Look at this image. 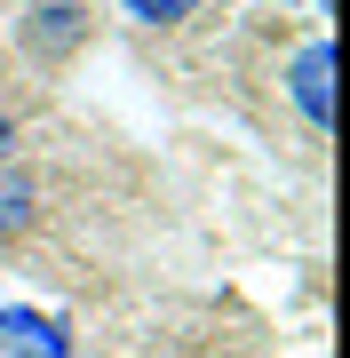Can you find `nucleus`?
Masks as SVG:
<instances>
[{
  "label": "nucleus",
  "instance_id": "obj_3",
  "mask_svg": "<svg viewBox=\"0 0 350 358\" xmlns=\"http://www.w3.org/2000/svg\"><path fill=\"white\" fill-rule=\"evenodd\" d=\"M0 350L8 358H72V334H64V319H48V310L8 303L0 310Z\"/></svg>",
  "mask_w": 350,
  "mask_h": 358
},
{
  "label": "nucleus",
  "instance_id": "obj_6",
  "mask_svg": "<svg viewBox=\"0 0 350 358\" xmlns=\"http://www.w3.org/2000/svg\"><path fill=\"white\" fill-rule=\"evenodd\" d=\"M8 143H16V128H8V112H0V159H8Z\"/></svg>",
  "mask_w": 350,
  "mask_h": 358
},
{
  "label": "nucleus",
  "instance_id": "obj_1",
  "mask_svg": "<svg viewBox=\"0 0 350 358\" xmlns=\"http://www.w3.org/2000/svg\"><path fill=\"white\" fill-rule=\"evenodd\" d=\"M286 96H295V112L311 120L319 136L335 128V40H326V32L286 56Z\"/></svg>",
  "mask_w": 350,
  "mask_h": 358
},
{
  "label": "nucleus",
  "instance_id": "obj_5",
  "mask_svg": "<svg viewBox=\"0 0 350 358\" xmlns=\"http://www.w3.org/2000/svg\"><path fill=\"white\" fill-rule=\"evenodd\" d=\"M119 8L136 16V24H152V32H168V24H183V16H199L207 0H119Z\"/></svg>",
  "mask_w": 350,
  "mask_h": 358
},
{
  "label": "nucleus",
  "instance_id": "obj_2",
  "mask_svg": "<svg viewBox=\"0 0 350 358\" xmlns=\"http://www.w3.org/2000/svg\"><path fill=\"white\" fill-rule=\"evenodd\" d=\"M88 40V8L80 0H32L24 8V48L32 56H72Z\"/></svg>",
  "mask_w": 350,
  "mask_h": 358
},
{
  "label": "nucleus",
  "instance_id": "obj_4",
  "mask_svg": "<svg viewBox=\"0 0 350 358\" xmlns=\"http://www.w3.org/2000/svg\"><path fill=\"white\" fill-rule=\"evenodd\" d=\"M40 215V183L24 167H0V239H16V231H32Z\"/></svg>",
  "mask_w": 350,
  "mask_h": 358
}]
</instances>
